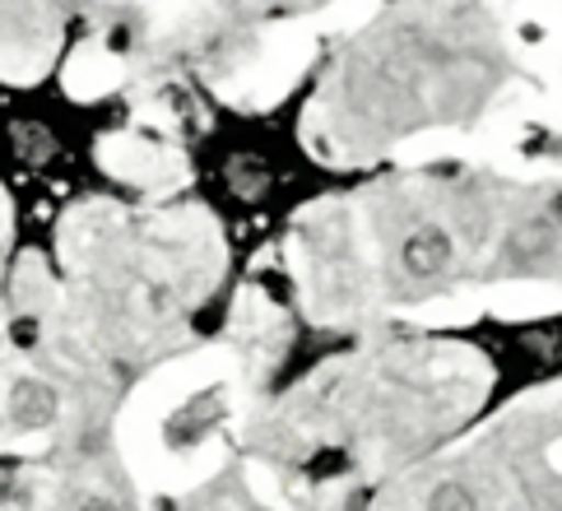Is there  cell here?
<instances>
[{"instance_id": "obj_2", "label": "cell", "mask_w": 562, "mask_h": 511, "mask_svg": "<svg viewBox=\"0 0 562 511\" xmlns=\"http://www.w3.org/2000/svg\"><path fill=\"white\" fill-rule=\"evenodd\" d=\"M493 204L470 181L441 191L395 196L391 210L376 214L381 237V289L391 302H424L456 293L474 279V260L484 256L493 233Z\"/></svg>"}, {"instance_id": "obj_4", "label": "cell", "mask_w": 562, "mask_h": 511, "mask_svg": "<svg viewBox=\"0 0 562 511\" xmlns=\"http://www.w3.org/2000/svg\"><path fill=\"white\" fill-rule=\"evenodd\" d=\"M66 414V391L61 381L47 373H19L5 391V427L19 437H37L52 433Z\"/></svg>"}, {"instance_id": "obj_5", "label": "cell", "mask_w": 562, "mask_h": 511, "mask_svg": "<svg viewBox=\"0 0 562 511\" xmlns=\"http://www.w3.org/2000/svg\"><path fill=\"white\" fill-rule=\"evenodd\" d=\"M66 0H0V47H43L61 33Z\"/></svg>"}, {"instance_id": "obj_6", "label": "cell", "mask_w": 562, "mask_h": 511, "mask_svg": "<svg viewBox=\"0 0 562 511\" xmlns=\"http://www.w3.org/2000/svg\"><path fill=\"white\" fill-rule=\"evenodd\" d=\"M75 511H139L122 479H89L75 488Z\"/></svg>"}, {"instance_id": "obj_3", "label": "cell", "mask_w": 562, "mask_h": 511, "mask_svg": "<svg viewBox=\"0 0 562 511\" xmlns=\"http://www.w3.org/2000/svg\"><path fill=\"white\" fill-rule=\"evenodd\" d=\"M502 475L493 460H456L441 465L409 493V511H497Z\"/></svg>"}, {"instance_id": "obj_1", "label": "cell", "mask_w": 562, "mask_h": 511, "mask_svg": "<svg viewBox=\"0 0 562 511\" xmlns=\"http://www.w3.org/2000/svg\"><path fill=\"white\" fill-rule=\"evenodd\" d=\"M502 75L497 29L474 0H409L345 52L326 116L349 149H381L441 121H474Z\"/></svg>"}, {"instance_id": "obj_7", "label": "cell", "mask_w": 562, "mask_h": 511, "mask_svg": "<svg viewBox=\"0 0 562 511\" xmlns=\"http://www.w3.org/2000/svg\"><path fill=\"white\" fill-rule=\"evenodd\" d=\"M228 5L243 14H303L316 5H330V0H228Z\"/></svg>"}]
</instances>
